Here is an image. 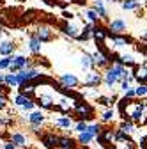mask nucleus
Wrapping results in <instances>:
<instances>
[{"instance_id":"nucleus-1","label":"nucleus","mask_w":147,"mask_h":149,"mask_svg":"<svg viewBox=\"0 0 147 149\" xmlns=\"http://www.w3.org/2000/svg\"><path fill=\"white\" fill-rule=\"evenodd\" d=\"M92 62L94 64H99V66H103V64H106V57L101 53V52H96L94 55H92Z\"/></svg>"},{"instance_id":"nucleus-2","label":"nucleus","mask_w":147,"mask_h":149,"mask_svg":"<svg viewBox=\"0 0 147 149\" xmlns=\"http://www.w3.org/2000/svg\"><path fill=\"white\" fill-rule=\"evenodd\" d=\"M44 146H46V147H55V146H57V137L46 135V137H44Z\"/></svg>"},{"instance_id":"nucleus-3","label":"nucleus","mask_w":147,"mask_h":149,"mask_svg":"<svg viewBox=\"0 0 147 149\" xmlns=\"http://www.w3.org/2000/svg\"><path fill=\"white\" fill-rule=\"evenodd\" d=\"M62 82H64L66 85H71V87L78 84V80H76L75 77H71V74H66V77H62Z\"/></svg>"},{"instance_id":"nucleus-4","label":"nucleus","mask_w":147,"mask_h":149,"mask_svg":"<svg viewBox=\"0 0 147 149\" xmlns=\"http://www.w3.org/2000/svg\"><path fill=\"white\" fill-rule=\"evenodd\" d=\"M30 121L34 124H39V123H43V116L39 114V112H34V114H30Z\"/></svg>"},{"instance_id":"nucleus-5","label":"nucleus","mask_w":147,"mask_h":149,"mask_svg":"<svg viewBox=\"0 0 147 149\" xmlns=\"http://www.w3.org/2000/svg\"><path fill=\"white\" fill-rule=\"evenodd\" d=\"M39 103H41L43 107H46V108H51V98H50V96H41V98H39Z\"/></svg>"},{"instance_id":"nucleus-6","label":"nucleus","mask_w":147,"mask_h":149,"mask_svg":"<svg viewBox=\"0 0 147 149\" xmlns=\"http://www.w3.org/2000/svg\"><path fill=\"white\" fill-rule=\"evenodd\" d=\"M12 45L11 43H2L0 45V53H9V52H12Z\"/></svg>"},{"instance_id":"nucleus-7","label":"nucleus","mask_w":147,"mask_h":149,"mask_svg":"<svg viewBox=\"0 0 147 149\" xmlns=\"http://www.w3.org/2000/svg\"><path fill=\"white\" fill-rule=\"evenodd\" d=\"M30 50H32V52H39V39H37V37H32V41H30Z\"/></svg>"},{"instance_id":"nucleus-8","label":"nucleus","mask_w":147,"mask_h":149,"mask_svg":"<svg viewBox=\"0 0 147 149\" xmlns=\"http://www.w3.org/2000/svg\"><path fill=\"white\" fill-rule=\"evenodd\" d=\"M39 39H43V41L50 39V32H48V29H41V30H39Z\"/></svg>"},{"instance_id":"nucleus-9","label":"nucleus","mask_w":147,"mask_h":149,"mask_svg":"<svg viewBox=\"0 0 147 149\" xmlns=\"http://www.w3.org/2000/svg\"><path fill=\"white\" fill-rule=\"evenodd\" d=\"M12 140H14L16 144H20V146H25V139H23V135H20V133L12 135Z\"/></svg>"},{"instance_id":"nucleus-10","label":"nucleus","mask_w":147,"mask_h":149,"mask_svg":"<svg viewBox=\"0 0 147 149\" xmlns=\"http://www.w3.org/2000/svg\"><path fill=\"white\" fill-rule=\"evenodd\" d=\"M124 27H126V25H124L122 22H114V23H112V30H117V32L124 30Z\"/></svg>"},{"instance_id":"nucleus-11","label":"nucleus","mask_w":147,"mask_h":149,"mask_svg":"<svg viewBox=\"0 0 147 149\" xmlns=\"http://www.w3.org/2000/svg\"><path fill=\"white\" fill-rule=\"evenodd\" d=\"M122 7H124V9H135L137 4L133 2V0H124V2H122Z\"/></svg>"},{"instance_id":"nucleus-12","label":"nucleus","mask_w":147,"mask_h":149,"mask_svg":"<svg viewBox=\"0 0 147 149\" xmlns=\"http://www.w3.org/2000/svg\"><path fill=\"white\" fill-rule=\"evenodd\" d=\"M90 139H92V135H90V133H87V132H83V133L80 135V142H83V144H85V142H89Z\"/></svg>"},{"instance_id":"nucleus-13","label":"nucleus","mask_w":147,"mask_h":149,"mask_svg":"<svg viewBox=\"0 0 147 149\" xmlns=\"http://www.w3.org/2000/svg\"><path fill=\"white\" fill-rule=\"evenodd\" d=\"M98 132H99V126H98V124H94V126H90V128H87V133H90V135H92V137H94V135H96Z\"/></svg>"},{"instance_id":"nucleus-14","label":"nucleus","mask_w":147,"mask_h":149,"mask_svg":"<svg viewBox=\"0 0 147 149\" xmlns=\"http://www.w3.org/2000/svg\"><path fill=\"white\" fill-rule=\"evenodd\" d=\"M66 32H67L69 36H78V32H76V27H75V25H67Z\"/></svg>"},{"instance_id":"nucleus-15","label":"nucleus","mask_w":147,"mask_h":149,"mask_svg":"<svg viewBox=\"0 0 147 149\" xmlns=\"http://www.w3.org/2000/svg\"><path fill=\"white\" fill-rule=\"evenodd\" d=\"M57 126H66V128H69V126H71V121H69V119H59V121H57Z\"/></svg>"},{"instance_id":"nucleus-16","label":"nucleus","mask_w":147,"mask_h":149,"mask_svg":"<svg viewBox=\"0 0 147 149\" xmlns=\"http://www.w3.org/2000/svg\"><path fill=\"white\" fill-rule=\"evenodd\" d=\"M94 36H96V39H105V32H103V29H96Z\"/></svg>"},{"instance_id":"nucleus-17","label":"nucleus","mask_w":147,"mask_h":149,"mask_svg":"<svg viewBox=\"0 0 147 149\" xmlns=\"http://www.w3.org/2000/svg\"><path fill=\"white\" fill-rule=\"evenodd\" d=\"M115 45L117 46H124V45H128V39H124V37H115Z\"/></svg>"},{"instance_id":"nucleus-18","label":"nucleus","mask_w":147,"mask_h":149,"mask_svg":"<svg viewBox=\"0 0 147 149\" xmlns=\"http://www.w3.org/2000/svg\"><path fill=\"white\" fill-rule=\"evenodd\" d=\"M121 59H122L124 64H133V57H131V55H124V57H121Z\"/></svg>"},{"instance_id":"nucleus-19","label":"nucleus","mask_w":147,"mask_h":149,"mask_svg":"<svg viewBox=\"0 0 147 149\" xmlns=\"http://www.w3.org/2000/svg\"><path fill=\"white\" fill-rule=\"evenodd\" d=\"M76 130L83 133V132H87V124H85V123H78V124H76Z\"/></svg>"},{"instance_id":"nucleus-20","label":"nucleus","mask_w":147,"mask_h":149,"mask_svg":"<svg viewBox=\"0 0 147 149\" xmlns=\"http://www.w3.org/2000/svg\"><path fill=\"white\" fill-rule=\"evenodd\" d=\"M4 80H7V82H9V84H12V85H16V84H18V80H16L14 74H9V77H7V78H4Z\"/></svg>"},{"instance_id":"nucleus-21","label":"nucleus","mask_w":147,"mask_h":149,"mask_svg":"<svg viewBox=\"0 0 147 149\" xmlns=\"http://www.w3.org/2000/svg\"><path fill=\"white\" fill-rule=\"evenodd\" d=\"M137 78H138V80H144V78H145V68H142V71L137 73Z\"/></svg>"},{"instance_id":"nucleus-22","label":"nucleus","mask_w":147,"mask_h":149,"mask_svg":"<svg viewBox=\"0 0 147 149\" xmlns=\"http://www.w3.org/2000/svg\"><path fill=\"white\" fill-rule=\"evenodd\" d=\"M25 101H27L25 96H18V98H16V103H18V105H25Z\"/></svg>"},{"instance_id":"nucleus-23","label":"nucleus","mask_w":147,"mask_h":149,"mask_svg":"<svg viewBox=\"0 0 147 149\" xmlns=\"http://www.w3.org/2000/svg\"><path fill=\"white\" fill-rule=\"evenodd\" d=\"M7 66H11V59H4L0 62V68H7Z\"/></svg>"},{"instance_id":"nucleus-24","label":"nucleus","mask_w":147,"mask_h":149,"mask_svg":"<svg viewBox=\"0 0 147 149\" xmlns=\"http://www.w3.org/2000/svg\"><path fill=\"white\" fill-rule=\"evenodd\" d=\"M82 64H83V68H89V66H90V62H89V57H87V55H83Z\"/></svg>"},{"instance_id":"nucleus-25","label":"nucleus","mask_w":147,"mask_h":149,"mask_svg":"<svg viewBox=\"0 0 147 149\" xmlns=\"http://www.w3.org/2000/svg\"><path fill=\"white\" fill-rule=\"evenodd\" d=\"M23 91L27 92V94H30V92H34V85H25V87H23Z\"/></svg>"},{"instance_id":"nucleus-26","label":"nucleus","mask_w":147,"mask_h":149,"mask_svg":"<svg viewBox=\"0 0 147 149\" xmlns=\"http://www.w3.org/2000/svg\"><path fill=\"white\" fill-rule=\"evenodd\" d=\"M137 94H138V96H144V94H145V87H144V85L137 89Z\"/></svg>"},{"instance_id":"nucleus-27","label":"nucleus","mask_w":147,"mask_h":149,"mask_svg":"<svg viewBox=\"0 0 147 149\" xmlns=\"http://www.w3.org/2000/svg\"><path fill=\"white\" fill-rule=\"evenodd\" d=\"M60 142H62V146H64V147H69V146H71V140H67V139H62Z\"/></svg>"},{"instance_id":"nucleus-28","label":"nucleus","mask_w":147,"mask_h":149,"mask_svg":"<svg viewBox=\"0 0 147 149\" xmlns=\"http://www.w3.org/2000/svg\"><path fill=\"white\" fill-rule=\"evenodd\" d=\"M87 16L90 18V20H96V18H98V16H96V13H92V11H90V13H87Z\"/></svg>"},{"instance_id":"nucleus-29","label":"nucleus","mask_w":147,"mask_h":149,"mask_svg":"<svg viewBox=\"0 0 147 149\" xmlns=\"http://www.w3.org/2000/svg\"><path fill=\"white\" fill-rule=\"evenodd\" d=\"M112 116H114V112H106V114H105L103 117H105V119L108 121V119H112Z\"/></svg>"},{"instance_id":"nucleus-30","label":"nucleus","mask_w":147,"mask_h":149,"mask_svg":"<svg viewBox=\"0 0 147 149\" xmlns=\"http://www.w3.org/2000/svg\"><path fill=\"white\" fill-rule=\"evenodd\" d=\"M2 107H4V98L0 96V108H2Z\"/></svg>"},{"instance_id":"nucleus-31","label":"nucleus","mask_w":147,"mask_h":149,"mask_svg":"<svg viewBox=\"0 0 147 149\" xmlns=\"http://www.w3.org/2000/svg\"><path fill=\"white\" fill-rule=\"evenodd\" d=\"M6 149H14V146H12V144H7V146H6Z\"/></svg>"},{"instance_id":"nucleus-32","label":"nucleus","mask_w":147,"mask_h":149,"mask_svg":"<svg viewBox=\"0 0 147 149\" xmlns=\"http://www.w3.org/2000/svg\"><path fill=\"white\" fill-rule=\"evenodd\" d=\"M0 82H4V77H2V74H0Z\"/></svg>"},{"instance_id":"nucleus-33","label":"nucleus","mask_w":147,"mask_h":149,"mask_svg":"<svg viewBox=\"0 0 147 149\" xmlns=\"http://www.w3.org/2000/svg\"><path fill=\"white\" fill-rule=\"evenodd\" d=\"M110 2H115V0H110Z\"/></svg>"}]
</instances>
